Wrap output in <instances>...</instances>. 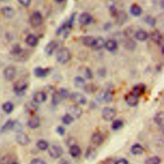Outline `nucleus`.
I'll list each match as a JSON object with an SVG mask.
<instances>
[{
	"mask_svg": "<svg viewBox=\"0 0 164 164\" xmlns=\"http://www.w3.org/2000/svg\"><path fill=\"white\" fill-rule=\"evenodd\" d=\"M75 15H76L75 13L72 14L71 16L70 17L69 19L67 21V22L63 24L61 27L56 30V34L57 35H60L62 34V33H63L64 36L65 38H66L68 36L71 28H73V24L75 22V17H76Z\"/></svg>",
	"mask_w": 164,
	"mask_h": 164,
	"instance_id": "1",
	"label": "nucleus"
},
{
	"mask_svg": "<svg viewBox=\"0 0 164 164\" xmlns=\"http://www.w3.org/2000/svg\"><path fill=\"white\" fill-rule=\"evenodd\" d=\"M71 52L67 48H62L58 51L56 54V60L60 64H66L71 60Z\"/></svg>",
	"mask_w": 164,
	"mask_h": 164,
	"instance_id": "2",
	"label": "nucleus"
},
{
	"mask_svg": "<svg viewBox=\"0 0 164 164\" xmlns=\"http://www.w3.org/2000/svg\"><path fill=\"white\" fill-rule=\"evenodd\" d=\"M117 114L116 110L111 107H105L102 110V118L106 121H112Z\"/></svg>",
	"mask_w": 164,
	"mask_h": 164,
	"instance_id": "3",
	"label": "nucleus"
},
{
	"mask_svg": "<svg viewBox=\"0 0 164 164\" xmlns=\"http://www.w3.org/2000/svg\"><path fill=\"white\" fill-rule=\"evenodd\" d=\"M30 23L34 28L38 27L42 23V16L39 12H34L30 18Z\"/></svg>",
	"mask_w": 164,
	"mask_h": 164,
	"instance_id": "4",
	"label": "nucleus"
},
{
	"mask_svg": "<svg viewBox=\"0 0 164 164\" xmlns=\"http://www.w3.org/2000/svg\"><path fill=\"white\" fill-rule=\"evenodd\" d=\"M69 97L72 101L76 103V104H78V105L79 104L84 105L87 103V99L85 96L80 93H77V92H74V93L70 94Z\"/></svg>",
	"mask_w": 164,
	"mask_h": 164,
	"instance_id": "5",
	"label": "nucleus"
},
{
	"mask_svg": "<svg viewBox=\"0 0 164 164\" xmlns=\"http://www.w3.org/2000/svg\"><path fill=\"white\" fill-rule=\"evenodd\" d=\"M113 94L110 90L103 91L97 96V100L99 102H105L110 103L113 100Z\"/></svg>",
	"mask_w": 164,
	"mask_h": 164,
	"instance_id": "6",
	"label": "nucleus"
},
{
	"mask_svg": "<svg viewBox=\"0 0 164 164\" xmlns=\"http://www.w3.org/2000/svg\"><path fill=\"white\" fill-rule=\"evenodd\" d=\"M48 153L49 156L54 159H57L63 155L64 151L62 147L58 145H53L50 147L48 149Z\"/></svg>",
	"mask_w": 164,
	"mask_h": 164,
	"instance_id": "7",
	"label": "nucleus"
},
{
	"mask_svg": "<svg viewBox=\"0 0 164 164\" xmlns=\"http://www.w3.org/2000/svg\"><path fill=\"white\" fill-rule=\"evenodd\" d=\"M67 113L73 116L74 119H78L82 116L83 110L78 104H73L69 107Z\"/></svg>",
	"mask_w": 164,
	"mask_h": 164,
	"instance_id": "8",
	"label": "nucleus"
},
{
	"mask_svg": "<svg viewBox=\"0 0 164 164\" xmlns=\"http://www.w3.org/2000/svg\"><path fill=\"white\" fill-rule=\"evenodd\" d=\"M28 87V84L23 80H20L16 82L14 85V91L19 96H23L24 94V92Z\"/></svg>",
	"mask_w": 164,
	"mask_h": 164,
	"instance_id": "9",
	"label": "nucleus"
},
{
	"mask_svg": "<svg viewBox=\"0 0 164 164\" xmlns=\"http://www.w3.org/2000/svg\"><path fill=\"white\" fill-rule=\"evenodd\" d=\"M125 101L129 106L135 107L139 104V96L134 94L133 93L128 94L125 97Z\"/></svg>",
	"mask_w": 164,
	"mask_h": 164,
	"instance_id": "10",
	"label": "nucleus"
},
{
	"mask_svg": "<svg viewBox=\"0 0 164 164\" xmlns=\"http://www.w3.org/2000/svg\"><path fill=\"white\" fill-rule=\"evenodd\" d=\"M93 21V16L87 12H84L79 16L78 18V21L80 24L83 26H86L90 24Z\"/></svg>",
	"mask_w": 164,
	"mask_h": 164,
	"instance_id": "11",
	"label": "nucleus"
},
{
	"mask_svg": "<svg viewBox=\"0 0 164 164\" xmlns=\"http://www.w3.org/2000/svg\"><path fill=\"white\" fill-rule=\"evenodd\" d=\"M16 141L21 146H27L30 143V139L27 135L19 132L16 135Z\"/></svg>",
	"mask_w": 164,
	"mask_h": 164,
	"instance_id": "12",
	"label": "nucleus"
},
{
	"mask_svg": "<svg viewBox=\"0 0 164 164\" xmlns=\"http://www.w3.org/2000/svg\"><path fill=\"white\" fill-rule=\"evenodd\" d=\"M51 72L50 68H42L41 67H36L34 71V75L37 78H44L47 76Z\"/></svg>",
	"mask_w": 164,
	"mask_h": 164,
	"instance_id": "13",
	"label": "nucleus"
},
{
	"mask_svg": "<svg viewBox=\"0 0 164 164\" xmlns=\"http://www.w3.org/2000/svg\"><path fill=\"white\" fill-rule=\"evenodd\" d=\"M41 125L40 118L37 115H34L28 121V126L31 129H36Z\"/></svg>",
	"mask_w": 164,
	"mask_h": 164,
	"instance_id": "14",
	"label": "nucleus"
},
{
	"mask_svg": "<svg viewBox=\"0 0 164 164\" xmlns=\"http://www.w3.org/2000/svg\"><path fill=\"white\" fill-rule=\"evenodd\" d=\"M47 100V94L44 92H37L33 96V100L35 103H44Z\"/></svg>",
	"mask_w": 164,
	"mask_h": 164,
	"instance_id": "15",
	"label": "nucleus"
},
{
	"mask_svg": "<svg viewBox=\"0 0 164 164\" xmlns=\"http://www.w3.org/2000/svg\"><path fill=\"white\" fill-rule=\"evenodd\" d=\"M57 48V44L55 41H51L49 42L44 48V52L48 56L52 55L54 53V51Z\"/></svg>",
	"mask_w": 164,
	"mask_h": 164,
	"instance_id": "16",
	"label": "nucleus"
},
{
	"mask_svg": "<svg viewBox=\"0 0 164 164\" xmlns=\"http://www.w3.org/2000/svg\"><path fill=\"white\" fill-rule=\"evenodd\" d=\"M16 75V70L13 67H9L4 71V76L8 81H11L15 78Z\"/></svg>",
	"mask_w": 164,
	"mask_h": 164,
	"instance_id": "17",
	"label": "nucleus"
},
{
	"mask_svg": "<svg viewBox=\"0 0 164 164\" xmlns=\"http://www.w3.org/2000/svg\"><path fill=\"white\" fill-rule=\"evenodd\" d=\"M146 87L144 84H142V83L137 84L133 87L132 93L134 94L139 97L140 96L144 94V93H145V91H146Z\"/></svg>",
	"mask_w": 164,
	"mask_h": 164,
	"instance_id": "18",
	"label": "nucleus"
},
{
	"mask_svg": "<svg viewBox=\"0 0 164 164\" xmlns=\"http://www.w3.org/2000/svg\"><path fill=\"white\" fill-rule=\"evenodd\" d=\"M91 141L95 146H99L103 142V137L100 133H94L91 137Z\"/></svg>",
	"mask_w": 164,
	"mask_h": 164,
	"instance_id": "19",
	"label": "nucleus"
},
{
	"mask_svg": "<svg viewBox=\"0 0 164 164\" xmlns=\"http://www.w3.org/2000/svg\"><path fill=\"white\" fill-rule=\"evenodd\" d=\"M97 154L96 150L94 148L89 147L86 150V152H85V157L88 160H93L95 159Z\"/></svg>",
	"mask_w": 164,
	"mask_h": 164,
	"instance_id": "20",
	"label": "nucleus"
},
{
	"mask_svg": "<svg viewBox=\"0 0 164 164\" xmlns=\"http://www.w3.org/2000/svg\"><path fill=\"white\" fill-rule=\"evenodd\" d=\"M149 37H150V38L151 39V40L156 44L159 45L161 44L162 41V35L159 31L155 30L153 31Z\"/></svg>",
	"mask_w": 164,
	"mask_h": 164,
	"instance_id": "21",
	"label": "nucleus"
},
{
	"mask_svg": "<svg viewBox=\"0 0 164 164\" xmlns=\"http://www.w3.org/2000/svg\"><path fill=\"white\" fill-rule=\"evenodd\" d=\"M155 122L158 124L159 126L163 128L164 124V113L163 111H159L156 113L154 117Z\"/></svg>",
	"mask_w": 164,
	"mask_h": 164,
	"instance_id": "22",
	"label": "nucleus"
},
{
	"mask_svg": "<svg viewBox=\"0 0 164 164\" xmlns=\"http://www.w3.org/2000/svg\"><path fill=\"white\" fill-rule=\"evenodd\" d=\"M26 42H27V44L30 46L35 47L38 44V38L35 35L30 34L27 36V38H26Z\"/></svg>",
	"mask_w": 164,
	"mask_h": 164,
	"instance_id": "23",
	"label": "nucleus"
},
{
	"mask_svg": "<svg viewBox=\"0 0 164 164\" xmlns=\"http://www.w3.org/2000/svg\"><path fill=\"white\" fill-rule=\"evenodd\" d=\"M63 100V97L58 91H55L53 94H52L51 102L53 105H58Z\"/></svg>",
	"mask_w": 164,
	"mask_h": 164,
	"instance_id": "24",
	"label": "nucleus"
},
{
	"mask_svg": "<svg viewBox=\"0 0 164 164\" xmlns=\"http://www.w3.org/2000/svg\"><path fill=\"white\" fill-rule=\"evenodd\" d=\"M104 47H105V48L108 51L112 52V51H115L116 49L117 48V43L115 41L110 39V40H108V41L105 42V44H104Z\"/></svg>",
	"mask_w": 164,
	"mask_h": 164,
	"instance_id": "25",
	"label": "nucleus"
},
{
	"mask_svg": "<svg viewBox=\"0 0 164 164\" xmlns=\"http://www.w3.org/2000/svg\"><path fill=\"white\" fill-rule=\"evenodd\" d=\"M82 42L83 45L88 47H93L95 42V38L91 36H85L82 38Z\"/></svg>",
	"mask_w": 164,
	"mask_h": 164,
	"instance_id": "26",
	"label": "nucleus"
},
{
	"mask_svg": "<svg viewBox=\"0 0 164 164\" xmlns=\"http://www.w3.org/2000/svg\"><path fill=\"white\" fill-rule=\"evenodd\" d=\"M135 37L137 38V40H138V41H145L146 40H147V38H148L149 35L146 31L139 30L135 33Z\"/></svg>",
	"mask_w": 164,
	"mask_h": 164,
	"instance_id": "27",
	"label": "nucleus"
},
{
	"mask_svg": "<svg viewBox=\"0 0 164 164\" xmlns=\"http://www.w3.org/2000/svg\"><path fill=\"white\" fill-rule=\"evenodd\" d=\"M142 10L140 6L138 5H133L130 8V13L135 17L140 16L142 14Z\"/></svg>",
	"mask_w": 164,
	"mask_h": 164,
	"instance_id": "28",
	"label": "nucleus"
},
{
	"mask_svg": "<svg viewBox=\"0 0 164 164\" xmlns=\"http://www.w3.org/2000/svg\"><path fill=\"white\" fill-rule=\"evenodd\" d=\"M2 14L6 18H12L14 17L15 14V12L12 8L9 7V6H6V7H4L2 9Z\"/></svg>",
	"mask_w": 164,
	"mask_h": 164,
	"instance_id": "29",
	"label": "nucleus"
},
{
	"mask_svg": "<svg viewBox=\"0 0 164 164\" xmlns=\"http://www.w3.org/2000/svg\"><path fill=\"white\" fill-rule=\"evenodd\" d=\"M131 152L134 155H141L144 152V148L139 144H135L132 146Z\"/></svg>",
	"mask_w": 164,
	"mask_h": 164,
	"instance_id": "30",
	"label": "nucleus"
},
{
	"mask_svg": "<svg viewBox=\"0 0 164 164\" xmlns=\"http://www.w3.org/2000/svg\"><path fill=\"white\" fill-rule=\"evenodd\" d=\"M81 152H82V151H81L80 148L78 145H76V144L70 147L69 153L73 157H77L78 156H80L81 154Z\"/></svg>",
	"mask_w": 164,
	"mask_h": 164,
	"instance_id": "31",
	"label": "nucleus"
},
{
	"mask_svg": "<svg viewBox=\"0 0 164 164\" xmlns=\"http://www.w3.org/2000/svg\"><path fill=\"white\" fill-rule=\"evenodd\" d=\"M26 111H27L28 114H34L38 110V107L36 105V103L30 102L27 104V105L25 107Z\"/></svg>",
	"mask_w": 164,
	"mask_h": 164,
	"instance_id": "32",
	"label": "nucleus"
},
{
	"mask_svg": "<svg viewBox=\"0 0 164 164\" xmlns=\"http://www.w3.org/2000/svg\"><path fill=\"white\" fill-rule=\"evenodd\" d=\"M74 85L76 88H83L85 85V81L82 76H76L74 79Z\"/></svg>",
	"mask_w": 164,
	"mask_h": 164,
	"instance_id": "33",
	"label": "nucleus"
},
{
	"mask_svg": "<svg viewBox=\"0 0 164 164\" xmlns=\"http://www.w3.org/2000/svg\"><path fill=\"white\" fill-rule=\"evenodd\" d=\"M104 44H105V41H104V38H103L102 37H98L97 38H95V42L93 46V48H94L96 49H101L103 47H104Z\"/></svg>",
	"mask_w": 164,
	"mask_h": 164,
	"instance_id": "34",
	"label": "nucleus"
},
{
	"mask_svg": "<svg viewBox=\"0 0 164 164\" xmlns=\"http://www.w3.org/2000/svg\"><path fill=\"white\" fill-rule=\"evenodd\" d=\"M115 16L117 17V23L120 24H124V23L125 22L127 19V16L126 14V13L124 12H117V14Z\"/></svg>",
	"mask_w": 164,
	"mask_h": 164,
	"instance_id": "35",
	"label": "nucleus"
},
{
	"mask_svg": "<svg viewBox=\"0 0 164 164\" xmlns=\"http://www.w3.org/2000/svg\"><path fill=\"white\" fill-rule=\"evenodd\" d=\"M62 122L65 125H69L72 122L75 121L73 117L71 115L69 114L66 113L62 117Z\"/></svg>",
	"mask_w": 164,
	"mask_h": 164,
	"instance_id": "36",
	"label": "nucleus"
},
{
	"mask_svg": "<svg viewBox=\"0 0 164 164\" xmlns=\"http://www.w3.org/2000/svg\"><path fill=\"white\" fill-rule=\"evenodd\" d=\"M161 159L159 156H151L149 157L145 161V164H160Z\"/></svg>",
	"mask_w": 164,
	"mask_h": 164,
	"instance_id": "37",
	"label": "nucleus"
},
{
	"mask_svg": "<svg viewBox=\"0 0 164 164\" xmlns=\"http://www.w3.org/2000/svg\"><path fill=\"white\" fill-rule=\"evenodd\" d=\"M37 146L41 151H46L49 148V144L44 140H40L37 142Z\"/></svg>",
	"mask_w": 164,
	"mask_h": 164,
	"instance_id": "38",
	"label": "nucleus"
},
{
	"mask_svg": "<svg viewBox=\"0 0 164 164\" xmlns=\"http://www.w3.org/2000/svg\"><path fill=\"white\" fill-rule=\"evenodd\" d=\"M124 126L123 122L121 120L117 119L113 121L112 124H111V129L114 131H117L121 129Z\"/></svg>",
	"mask_w": 164,
	"mask_h": 164,
	"instance_id": "39",
	"label": "nucleus"
},
{
	"mask_svg": "<svg viewBox=\"0 0 164 164\" xmlns=\"http://www.w3.org/2000/svg\"><path fill=\"white\" fill-rule=\"evenodd\" d=\"M3 109L6 114H10L14 110V104L11 102H6L3 105Z\"/></svg>",
	"mask_w": 164,
	"mask_h": 164,
	"instance_id": "40",
	"label": "nucleus"
},
{
	"mask_svg": "<svg viewBox=\"0 0 164 164\" xmlns=\"http://www.w3.org/2000/svg\"><path fill=\"white\" fill-rule=\"evenodd\" d=\"M13 124H14V121H9L5 123V125L2 128V132H9L10 130H12L13 128Z\"/></svg>",
	"mask_w": 164,
	"mask_h": 164,
	"instance_id": "41",
	"label": "nucleus"
},
{
	"mask_svg": "<svg viewBox=\"0 0 164 164\" xmlns=\"http://www.w3.org/2000/svg\"><path fill=\"white\" fill-rule=\"evenodd\" d=\"M84 90L88 93H93L96 90V87L94 84H88L84 86Z\"/></svg>",
	"mask_w": 164,
	"mask_h": 164,
	"instance_id": "42",
	"label": "nucleus"
},
{
	"mask_svg": "<svg viewBox=\"0 0 164 164\" xmlns=\"http://www.w3.org/2000/svg\"><path fill=\"white\" fill-rule=\"evenodd\" d=\"M23 129V126L22 124L17 121H14V124H13V128L12 130H14L16 132H21V131Z\"/></svg>",
	"mask_w": 164,
	"mask_h": 164,
	"instance_id": "43",
	"label": "nucleus"
},
{
	"mask_svg": "<svg viewBox=\"0 0 164 164\" xmlns=\"http://www.w3.org/2000/svg\"><path fill=\"white\" fill-rule=\"evenodd\" d=\"M144 20H145V22L148 24L150 25L151 27H155V25L156 24V21L153 17L150 16H148L145 17V19H144Z\"/></svg>",
	"mask_w": 164,
	"mask_h": 164,
	"instance_id": "44",
	"label": "nucleus"
},
{
	"mask_svg": "<svg viewBox=\"0 0 164 164\" xmlns=\"http://www.w3.org/2000/svg\"><path fill=\"white\" fill-rule=\"evenodd\" d=\"M59 93H60V94H61L62 97H63V99H66V98L69 97V91L67 90V89H60V90H58Z\"/></svg>",
	"mask_w": 164,
	"mask_h": 164,
	"instance_id": "45",
	"label": "nucleus"
},
{
	"mask_svg": "<svg viewBox=\"0 0 164 164\" xmlns=\"http://www.w3.org/2000/svg\"><path fill=\"white\" fill-rule=\"evenodd\" d=\"M85 76L89 80H90L93 78V74L92 73L90 69L89 68H86L85 69Z\"/></svg>",
	"mask_w": 164,
	"mask_h": 164,
	"instance_id": "46",
	"label": "nucleus"
},
{
	"mask_svg": "<svg viewBox=\"0 0 164 164\" xmlns=\"http://www.w3.org/2000/svg\"><path fill=\"white\" fill-rule=\"evenodd\" d=\"M135 45L136 44L134 41L132 40V39H128V41L126 42V46H127L129 49H133L135 46Z\"/></svg>",
	"mask_w": 164,
	"mask_h": 164,
	"instance_id": "47",
	"label": "nucleus"
},
{
	"mask_svg": "<svg viewBox=\"0 0 164 164\" xmlns=\"http://www.w3.org/2000/svg\"><path fill=\"white\" fill-rule=\"evenodd\" d=\"M56 132H57V133L60 135V136H63L64 134H65V128L63 127V126H59L56 128Z\"/></svg>",
	"mask_w": 164,
	"mask_h": 164,
	"instance_id": "48",
	"label": "nucleus"
},
{
	"mask_svg": "<svg viewBox=\"0 0 164 164\" xmlns=\"http://www.w3.org/2000/svg\"><path fill=\"white\" fill-rule=\"evenodd\" d=\"M30 164H46V163L41 159H34L31 161Z\"/></svg>",
	"mask_w": 164,
	"mask_h": 164,
	"instance_id": "49",
	"label": "nucleus"
},
{
	"mask_svg": "<svg viewBox=\"0 0 164 164\" xmlns=\"http://www.w3.org/2000/svg\"><path fill=\"white\" fill-rule=\"evenodd\" d=\"M76 143V140L74 139V138H69V139H68V140H67L66 144H67V146H69L70 148L72 146L75 145Z\"/></svg>",
	"mask_w": 164,
	"mask_h": 164,
	"instance_id": "50",
	"label": "nucleus"
},
{
	"mask_svg": "<svg viewBox=\"0 0 164 164\" xmlns=\"http://www.w3.org/2000/svg\"><path fill=\"white\" fill-rule=\"evenodd\" d=\"M19 3L24 6H28L31 3V0H18Z\"/></svg>",
	"mask_w": 164,
	"mask_h": 164,
	"instance_id": "51",
	"label": "nucleus"
},
{
	"mask_svg": "<svg viewBox=\"0 0 164 164\" xmlns=\"http://www.w3.org/2000/svg\"><path fill=\"white\" fill-rule=\"evenodd\" d=\"M114 164H129V162L125 159H121L117 160Z\"/></svg>",
	"mask_w": 164,
	"mask_h": 164,
	"instance_id": "52",
	"label": "nucleus"
},
{
	"mask_svg": "<svg viewBox=\"0 0 164 164\" xmlns=\"http://www.w3.org/2000/svg\"><path fill=\"white\" fill-rule=\"evenodd\" d=\"M65 1V0H55V2L58 3H62Z\"/></svg>",
	"mask_w": 164,
	"mask_h": 164,
	"instance_id": "53",
	"label": "nucleus"
},
{
	"mask_svg": "<svg viewBox=\"0 0 164 164\" xmlns=\"http://www.w3.org/2000/svg\"><path fill=\"white\" fill-rule=\"evenodd\" d=\"M11 164H19V163H16V162H13V163H12Z\"/></svg>",
	"mask_w": 164,
	"mask_h": 164,
	"instance_id": "54",
	"label": "nucleus"
}]
</instances>
